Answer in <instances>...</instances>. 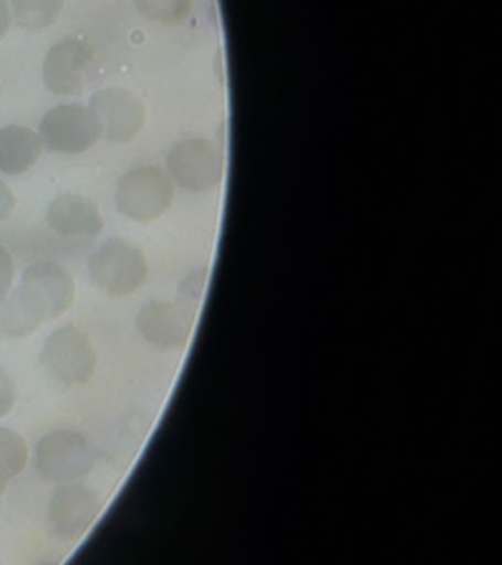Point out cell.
Masks as SVG:
<instances>
[{
	"label": "cell",
	"instance_id": "obj_19",
	"mask_svg": "<svg viewBox=\"0 0 502 565\" xmlns=\"http://www.w3.org/2000/svg\"><path fill=\"white\" fill-rule=\"evenodd\" d=\"M14 209H17V196L10 191L9 185L0 179V222L7 221Z\"/></svg>",
	"mask_w": 502,
	"mask_h": 565
},
{
	"label": "cell",
	"instance_id": "obj_1",
	"mask_svg": "<svg viewBox=\"0 0 502 565\" xmlns=\"http://www.w3.org/2000/svg\"><path fill=\"white\" fill-rule=\"evenodd\" d=\"M75 279L55 262L28 265L22 281L0 307V338L20 340L62 317L75 302Z\"/></svg>",
	"mask_w": 502,
	"mask_h": 565
},
{
	"label": "cell",
	"instance_id": "obj_12",
	"mask_svg": "<svg viewBox=\"0 0 502 565\" xmlns=\"http://www.w3.org/2000/svg\"><path fill=\"white\" fill-rule=\"evenodd\" d=\"M47 226L65 238H93L105 228V216L87 196L63 193L47 209Z\"/></svg>",
	"mask_w": 502,
	"mask_h": 565
},
{
	"label": "cell",
	"instance_id": "obj_9",
	"mask_svg": "<svg viewBox=\"0 0 502 565\" xmlns=\"http://www.w3.org/2000/svg\"><path fill=\"white\" fill-rule=\"evenodd\" d=\"M88 106L97 116L103 138L110 143H132L146 126V105L128 88H100Z\"/></svg>",
	"mask_w": 502,
	"mask_h": 565
},
{
	"label": "cell",
	"instance_id": "obj_15",
	"mask_svg": "<svg viewBox=\"0 0 502 565\" xmlns=\"http://www.w3.org/2000/svg\"><path fill=\"white\" fill-rule=\"evenodd\" d=\"M140 17L163 26H177L193 14L194 0H132Z\"/></svg>",
	"mask_w": 502,
	"mask_h": 565
},
{
	"label": "cell",
	"instance_id": "obj_10",
	"mask_svg": "<svg viewBox=\"0 0 502 565\" xmlns=\"http://www.w3.org/2000/svg\"><path fill=\"white\" fill-rule=\"evenodd\" d=\"M138 334L159 352L185 350L194 330L191 310L171 300H150L136 317Z\"/></svg>",
	"mask_w": 502,
	"mask_h": 565
},
{
	"label": "cell",
	"instance_id": "obj_13",
	"mask_svg": "<svg viewBox=\"0 0 502 565\" xmlns=\"http://www.w3.org/2000/svg\"><path fill=\"white\" fill-rule=\"evenodd\" d=\"M44 146L30 128L10 124L0 128V171L7 175H22L34 168Z\"/></svg>",
	"mask_w": 502,
	"mask_h": 565
},
{
	"label": "cell",
	"instance_id": "obj_8",
	"mask_svg": "<svg viewBox=\"0 0 502 565\" xmlns=\"http://www.w3.org/2000/svg\"><path fill=\"white\" fill-rule=\"evenodd\" d=\"M103 511L100 494L79 481L55 489L47 507V529L62 542H75L87 534Z\"/></svg>",
	"mask_w": 502,
	"mask_h": 565
},
{
	"label": "cell",
	"instance_id": "obj_4",
	"mask_svg": "<svg viewBox=\"0 0 502 565\" xmlns=\"http://www.w3.org/2000/svg\"><path fill=\"white\" fill-rule=\"evenodd\" d=\"M224 153L206 138H186L169 150L168 175L186 193H214L224 181Z\"/></svg>",
	"mask_w": 502,
	"mask_h": 565
},
{
	"label": "cell",
	"instance_id": "obj_5",
	"mask_svg": "<svg viewBox=\"0 0 502 565\" xmlns=\"http://www.w3.org/2000/svg\"><path fill=\"white\" fill-rule=\"evenodd\" d=\"M95 459L97 454L90 441L75 430L45 434L35 446V469L44 481L53 486L85 479L95 468Z\"/></svg>",
	"mask_w": 502,
	"mask_h": 565
},
{
	"label": "cell",
	"instance_id": "obj_21",
	"mask_svg": "<svg viewBox=\"0 0 502 565\" xmlns=\"http://www.w3.org/2000/svg\"><path fill=\"white\" fill-rule=\"evenodd\" d=\"M7 486H9V483H7V481L0 477V497L4 494V491H7Z\"/></svg>",
	"mask_w": 502,
	"mask_h": 565
},
{
	"label": "cell",
	"instance_id": "obj_20",
	"mask_svg": "<svg viewBox=\"0 0 502 565\" xmlns=\"http://www.w3.org/2000/svg\"><path fill=\"white\" fill-rule=\"evenodd\" d=\"M12 24V12H10L9 0H0V40L9 34Z\"/></svg>",
	"mask_w": 502,
	"mask_h": 565
},
{
	"label": "cell",
	"instance_id": "obj_3",
	"mask_svg": "<svg viewBox=\"0 0 502 565\" xmlns=\"http://www.w3.org/2000/svg\"><path fill=\"white\" fill-rule=\"evenodd\" d=\"M116 209L133 222L158 221L175 201V183L156 166L128 169L116 185Z\"/></svg>",
	"mask_w": 502,
	"mask_h": 565
},
{
	"label": "cell",
	"instance_id": "obj_6",
	"mask_svg": "<svg viewBox=\"0 0 502 565\" xmlns=\"http://www.w3.org/2000/svg\"><path fill=\"white\" fill-rule=\"evenodd\" d=\"M40 363L47 375L65 387L87 385L97 371L95 345L81 328L67 324L47 335Z\"/></svg>",
	"mask_w": 502,
	"mask_h": 565
},
{
	"label": "cell",
	"instance_id": "obj_11",
	"mask_svg": "<svg viewBox=\"0 0 502 565\" xmlns=\"http://www.w3.org/2000/svg\"><path fill=\"white\" fill-rule=\"evenodd\" d=\"M95 60L93 47L81 38H67L53 45L45 55L44 83L47 90L60 97L81 95L85 88V73Z\"/></svg>",
	"mask_w": 502,
	"mask_h": 565
},
{
	"label": "cell",
	"instance_id": "obj_18",
	"mask_svg": "<svg viewBox=\"0 0 502 565\" xmlns=\"http://www.w3.org/2000/svg\"><path fill=\"white\" fill-rule=\"evenodd\" d=\"M14 281V259L4 247L0 246V307L9 297Z\"/></svg>",
	"mask_w": 502,
	"mask_h": 565
},
{
	"label": "cell",
	"instance_id": "obj_2",
	"mask_svg": "<svg viewBox=\"0 0 502 565\" xmlns=\"http://www.w3.org/2000/svg\"><path fill=\"white\" fill-rule=\"evenodd\" d=\"M150 277V262L141 247L122 238H108L88 259V279L110 297H130Z\"/></svg>",
	"mask_w": 502,
	"mask_h": 565
},
{
	"label": "cell",
	"instance_id": "obj_17",
	"mask_svg": "<svg viewBox=\"0 0 502 565\" xmlns=\"http://www.w3.org/2000/svg\"><path fill=\"white\" fill-rule=\"evenodd\" d=\"M17 395V383L10 377L9 371L0 367V418H4L14 408Z\"/></svg>",
	"mask_w": 502,
	"mask_h": 565
},
{
	"label": "cell",
	"instance_id": "obj_7",
	"mask_svg": "<svg viewBox=\"0 0 502 565\" xmlns=\"http://www.w3.org/2000/svg\"><path fill=\"white\" fill-rule=\"evenodd\" d=\"M40 140L45 150L62 156H79L97 143L100 124L90 106L67 103L52 108L40 124Z\"/></svg>",
	"mask_w": 502,
	"mask_h": 565
},
{
	"label": "cell",
	"instance_id": "obj_14",
	"mask_svg": "<svg viewBox=\"0 0 502 565\" xmlns=\"http://www.w3.org/2000/svg\"><path fill=\"white\" fill-rule=\"evenodd\" d=\"M10 7L18 28L38 32L53 26L62 17L63 0H10Z\"/></svg>",
	"mask_w": 502,
	"mask_h": 565
},
{
	"label": "cell",
	"instance_id": "obj_16",
	"mask_svg": "<svg viewBox=\"0 0 502 565\" xmlns=\"http://www.w3.org/2000/svg\"><path fill=\"white\" fill-rule=\"evenodd\" d=\"M28 456L30 454L24 438L14 430L0 428V477L7 483L26 469Z\"/></svg>",
	"mask_w": 502,
	"mask_h": 565
}]
</instances>
